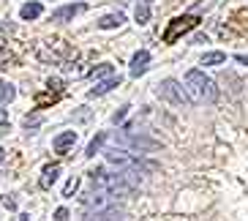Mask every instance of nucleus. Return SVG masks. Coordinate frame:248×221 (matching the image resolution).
<instances>
[{"label": "nucleus", "mask_w": 248, "mask_h": 221, "mask_svg": "<svg viewBox=\"0 0 248 221\" xmlns=\"http://www.w3.org/2000/svg\"><path fill=\"white\" fill-rule=\"evenodd\" d=\"M90 180H93L95 189H101V191H109L112 197L117 199H125L131 197L134 191H137V186H131L128 180H125V175H117V172H107L104 167H95L93 172H88Z\"/></svg>", "instance_id": "1"}, {"label": "nucleus", "mask_w": 248, "mask_h": 221, "mask_svg": "<svg viewBox=\"0 0 248 221\" xmlns=\"http://www.w3.org/2000/svg\"><path fill=\"white\" fill-rule=\"evenodd\" d=\"M186 88H188L191 98L197 104H213L218 101V85H216V79H210L204 71H188L186 74Z\"/></svg>", "instance_id": "2"}, {"label": "nucleus", "mask_w": 248, "mask_h": 221, "mask_svg": "<svg viewBox=\"0 0 248 221\" xmlns=\"http://www.w3.org/2000/svg\"><path fill=\"white\" fill-rule=\"evenodd\" d=\"M107 156V161L120 167V170H137V172H153L158 170V164L153 161H145L139 153H131V150H125V147H109V150H104Z\"/></svg>", "instance_id": "3"}, {"label": "nucleus", "mask_w": 248, "mask_h": 221, "mask_svg": "<svg viewBox=\"0 0 248 221\" xmlns=\"http://www.w3.org/2000/svg\"><path fill=\"white\" fill-rule=\"evenodd\" d=\"M155 96L161 98V101L167 104H175V107H188L194 98L186 96V90H183V85L177 79H164L155 85Z\"/></svg>", "instance_id": "4"}, {"label": "nucleus", "mask_w": 248, "mask_h": 221, "mask_svg": "<svg viewBox=\"0 0 248 221\" xmlns=\"http://www.w3.org/2000/svg\"><path fill=\"white\" fill-rule=\"evenodd\" d=\"M199 25V14L197 11H191V14H183V16H175L169 28L164 30V44H175L180 36H186L188 30H194Z\"/></svg>", "instance_id": "5"}, {"label": "nucleus", "mask_w": 248, "mask_h": 221, "mask_svg": "<svg viewBox=\"0 0 248 221\" xmlns=\"http://www.w3.org/2000/svg\"><path fill=\"white\" fill-rule=\"evenodd\" d=\"M82 205L88 207V210H107V207H112L117 202V197H112L109 191H101V189H95L93 186V191L88 194H82Z\"/></svg>", "instance_id": "6"}, {"label": "nucleus", "mask_w": 248, "mask_h": 221, "mask_svg": "<svg viewBox=\"0 0 248 221\" xmlns=\"http://www.w3.org/2000/svg\"><path fill=\"white\" fill-rule=\"evenodd\" d=\"M82 221H128V216L117 213L115 207H107V210H88V213H82Z\"/></svg>", "instance_id": "7"}, {"label": "nucleus", "mask_w": 248, "mask_h": 221, "mask_svg": "<svg viewBox=\"0 0 248 221\" xmlns=\"http://www.w3.org/2000/svg\"><path fill=\"white\" fill-rule=\"evenodd\" d=\"M85 8H88L85 3H71V6H60L58 11H52L49 22H68V19H74L77 14H82Z\"/></svg>", "instance_id": "8"}, {"label": "nucleus", "mask_w": 248, "mask_h": 221, "mask_svg": "<svg viewBox=\"0 0 248 221\" xmlns=\"http://www.w3.org/2000/svg\"><path fill=\"white\" fill-rule=\"evenodd\" d=\"M150 66V52L147 49H139L137 55L131 58V77H142Z\"/></svg>", "instance_id": "9"}, {"label": "nucleus", "mask_w": 248, "mask_h": 221, "mask_svg": "<svg viewBox=\"0 0 248 221\" xmlns=\"http://www.w3.org/2000/svg\"><path fill=\"white\" fill-rule=\"evenodd\" d=\"M117 140L123 142V145H134V147H145V150H150V147H155V142L153 140H147V137H142V134H128V131H123Z\"/></svg>", "instance_id": "10"}, {"label": "nucleus", "mask_w": 248, "mask_h": 221, "mask_svg": "<svg viewBox=\"0 0 248 221\" xmlns=\"http://www.w3.org/2000/svg\"><path fill=\"white\" fill-rule=\"evenodd\" d=\"M112 88H120V77H115V74H112V77H107L104 82H98L95 88H90V93H88V96H90V98L104 96V93H109Z\"/></svg>", "instance_id": "11"}, {"label": "nucleus", "mask_w": 248, "mask_h": 221, "mask_svg": "<svg viewBox=\"0 0 248 221\" xmlns=\"http://www.w3.org/2000/svg\"><path fill=\"white\" fill-rule=\"evenodd\" d=\"M74 142H77V131H63V134H58V137H55L52 147H55V153H66Z\"/></svg>", "instance_id": "12"}, {"label": "nucleus", "mask_w": 248, "mask_h": 221, "mask_svg": "<svg viewBox=\"0 0 248 221\" xmlns=\"http://www.w3.org/2000/svg\"><path fill=\"white\" fill-rule=\"evenodd\" d=\"M58 175H60V164H46L44 172H41V180H38V186H41V189H52V183L58 180Z\"/></svg>", "instance_id": "13"}, {"label": "nucleus", "mask_w": 248, "mask_h": 221, "mask_svg": "<svg viewBox=\"0 0 248 221\" xmlns=\"http://www.w3.org/2000/svg\"><path fill=\"white\" fill-rule=\"evenodd\" d=\"M41 11H44V6H41L38 0H33V3H25V6L19 8V16H22L25 22H30V19H38Z\"/></svg>", "instance_id": "14"}, {"label": "nucleus", "mask_w": 248, "mask_h": 221, "mask_svg": "<svg viewBox=\"0 0 248 221\" xmlns=\"http://www.w3.org/2000/svg\"><path fill=\"white\" fill-rule=\"evenodd\" d=\"M123 22H125V14H120V11H117V14L101 16V19H98V28H101V30H115V28H120Z\"/></svg>", "instance_id": "15"}, {"label": "nucleus", "mask_w": 248, "mask_h": 221, "mask_svg": "<svg viewBox=\"0 0 248 221\" xmlns=\"http://www.w3.org/2000/svg\"><path fill=\"white\" fill-rule=\"evenodd\" d=\"M60 93H63V90H58V88H55V90L49 88V93H38V96H36V107L41 110V107H46V104H55L60 98Z\"/></svg>", "instance_id": "16"}, {"label": "nucleus", "mask_w": 248, "mask_h": 221, "mask_svg": "<svg viewBox=\"0 0 248 221\" xmlns=\"http://www.w3.org/2000/svg\"><path fill=\"white\" fill-rule=\"evenodd\" d=\"M16 96V88L11 85V82H3L0 79V104H8V101H14Z\"/></svg>", "instance_id": "17"}, {"label": "nucleus", "mask_w": 248, "mask_h": 221, "mask_svg": "<svg viewBox=\"0 0 248 221\" xmlns=\"http://www.w3.org/2000/svg\"><path fill=\"white\" fill-rule=\"evenodd\" d=\"M104 140H107V134H95L93 140H90V145H88V150H85V156H88V158H93L95 153H98V150H101V145H104Z\"/></svg>", "instance_id": "18"}, {"label": "nucleus", "mask_w": 248, "mask_h": 221, "mask_svg": "<svg viewBox=\"0 0 248 221\" xmlns=\"http://www.w3.org/2000/svg\"><path fill=\"white\" fill-rule=\"evenodd\" d=\"M112 74H115V66H112V63H98V66L90 71V77H93V79H101V77H112Z\"/></svg>", "instance_id": "19"}, {"label": "nucleus", "mask_w": 248, "mask_h": 221, "mask_svg": "<svg viewBox=\"0 0 248 221\" xmlns=\"http://www.w3.org/2000/svg\"><path fill=\"white\" fill-rule=\"evenodd\" d=\"M134 16H137L139 25H147L150 22V3H139L137 11H134Z\"/></svg>", "instance_id": "20"}, {"label": "nucleus", "mask_w": 248, "mask_h": 221, "mask_svg": "<svg viewBox=\"0 0 248 221\" xmlns=\"http://www.w3.org/2000/svg\"><path fill=\"white\" fill-rule=\"evenodd\" d=\"M224 60H226L224 52H207V55L202 58V66H221Z\"/></svg>", "instance_id": "21"}, {"label": "nucleus", "mask_w": 248, "mask_h": 221, "mask_svg": "<svg viewBox=\"0 0 248 221\" xmlns=\"http://www.w3.org/2000/svg\"><path fill=\"white\" fill-rule=\"evenodd\" d=\"M77 189H79V177H71V180L66 183V189H63V197H71Z\"/></svg>", "instance_id": "22"}, {"label": "nucleus", "mask_w": 248, "mask_h": 221, "mask_svg": "<svg viewBox=\"0 0 248 221\" xmlns=\"http://www.w3.org/2000/svg\"><path fill=\"white\" fill-rule=\"evenodd\" d=\"M8 63H14V55L0 47V68H8Z\"/></svg>", "instance_id": "23"}, {"label": "nucleus", "mask_w": 248, "mask_h": 221, "mask_svg": "<svg viewBox=\"0 0 248 221\" xmlns=\"http://www.w3.org/2000/svg\"><path fill=\"white\" fill-rule=\"evenodd\" d=\"M128 110H131V107H120V110H117L115 115H112V123H120V120H123L125 115H128Z\"/></svg>", "instance_id": "24"}, {"label": "nucleus", "mask_w": 248, "mask_h": 221, "mask_svg": "<svg viewBox=\"0 0 248 221\" xmlns=\"http://www.w3.org/2000/svg\"><path fill=\"white\" fill-rule=\"evenodd\" d=\"M68 219V210L66 207H58V210H55V221H66Z\"/></svg>", "instance_id": "25"}, {"label": "nucleus", "mask_w": 248, "mask_h": 221, "mask_svg": "<svg viewBox=\"0 0 248 221\" xmlns=\"http://www.w3.org/2000/svg\"><path fill=\"white\" fill-rule=\"evenodd\" d=\"M6 126H8V112L0 110V128H6Z\"/></svg>", "instance_id": "26"}, {"label": "nucleus", "mask_w": 248, "mask_h": 221, "mask_svg": "<svg viewBox=\"0 0 248 221\" xmlns=\"http://www.w3.org/2000/svg\"><path fill=\"white\" fill-rule=\"evenodd\" d=\"M3 205H6L8 210H14V207H16V202H14V199H11V197H3Z\"/></svg>", "instance_id": "27"}, {"label": "nucleus", "mask_w": 248, "mask_h": 221, "mask_svg": "<svg viewBox=\"0 0 248 221\" xmlns=\"http://www.w3.org/2000/svg\"><path fill=\"white\" fill-rule=\"evenodd\" d=\"M234 60H237L240 66H248V55H237V58H234Z\"/></svg>", "instance_id": "28"}, {"label": "nucleus", "mask_w": 248, "mask_h": 221, "mask_svg": "<svg viewBox=\"0 0 248 221\" xmlns=\"http://www.w3.org/2000/svg\"><path fill=\"white\" fill-rule=\"evenodd\" d=\"M3 158H6V150H3V147H0V164H3Z\"/></svg>", "instance_id": "29"}, {"label": "nucleus", "mask_w": 248, "mask_h": 221, "mask_svg": "<svg viewBox=\"0 0 248 221\" xmlns=\"http://www.w3.org/2000/svg\"><path fill=\"white\" fill-rule=\"evenodd\" d=\"M142 3H153V0H142Z\"/></svg>", "instance_id": "30"}]
</instances>
